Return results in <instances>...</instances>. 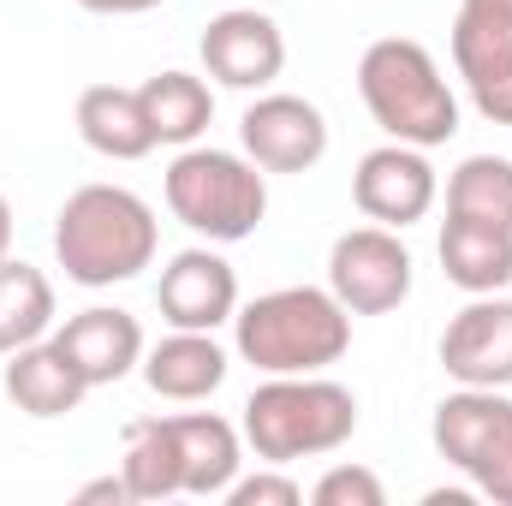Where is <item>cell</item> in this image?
<instances>
[{"instance_id": "cell-1", "label": "cell", "mask_w": 512, "mask_h": 506, "mask_svg": "<svg viewBox=\"0 0 512 506\" xmlns=\"http://www.w3.org/2000/svg\"><path fill=\"white\" fill-rule=\"evenodd\" d=\"M155 245H161L155 209L126 185H78L54 215V256L66 280L90 292L137 280L155 262Z\"/></svg>"}, {"instance_id": "cell-2", "label": "cell", "mask_w": 512, "mask_h": 506, "mask_svg": "<svg viewBox=\"0 0 512 506\" xmlns=\"http://www.w3.org/2000/svg\"><path fill=\"white\" fill-rule=\"evenodd\" d=\"M233 346L262 376H322L352 346V310L328 286H280L239 304Z\"/></svg>"}, {"instance_id": "cell-3", "label": "cell", "mask_w": 512, "mask_h": 506, "mask_svg": "<svg viewBox=\"0 0 512 506\" xmlns=\"http://www.w3.org/2000/svg\"><path fill=\"white\" fill-rule=\"evenodd\" d=\"M358 96L370 120L411 149H441L459 131V96L441 78L435 54L411 36H382L358 60Z\"/></svg>"}, {"instance_id": "cell-4", "label": "cell", "mask_w": 512, "mask_h": 506, "mask_svg": "<svg viewBox=\"0 0 512 506\" xmlns=\"http://www.w3.org/2000/svg\"><path fill=\"white\" fill-rule=\"evenodd\" d=\"M358 435L352 387L328 376H268L245 399V441L262 465H298L340 453Z\"/></svg>"}, {"instance_id": "cell-5", "label": "cell", "mask_w": 512, "mask_h": 506, "mask_svg": "<svg viewBox=\"0 0 512 506\" xmlns=\"http://www.w3.org/2000/svg\"><path fill=\"white\" fill-rule=\"evenodd\" d=\"M167 209L179 227H191L209 245H239L251 239L268 215V173L251 155L215 149V143H185L161 179Z\"/></svg>"}, {"instance_id": "cell-6", "label": "cell", "mask_w": 512, "mask_h": 506, "mask_svg": "<svg viewBox=\"0 0 512 506\" xmlns=\"http://www.w3.org/2000/svg\"><path fill=\"white\" fill-rule=\"evenodd\" d=\"M435 453L495 506H512V399L507 387H459L435 405Z\"/></svg>"}, {"instance_id": "cell-7", "label": "cell", "mask_w": 512, "mask_h": 506, "mask_svg": "<svg viewBox=\"0 0 512 506\" xmlns=\"http://www.w3.org/2000/svg\"><path fill=\"white\" fill-rule=\"evenodd\" d=\"M328 292L352 316H387L411 298V251L393 227H352L328 251Z\"/></svg>"}, {"instance_id": "cell-8", "label": "cell", "mask_w": 512, "mask_h": 506, "mask_svg": "<svg viewBox=\"0 0 512 506\" xmlns=\"http://www.w3.org/2000/svg\"><path fill=\"white\" fill-rule=\"evenodd\" d=\"M453 66L483 120L512 126V0H459Z\"/></svg>"}, {"instance_id": "cell-9", "label": "cell", "mask_w": 512, "mask_h": 506, "mask_svg": "<svg viewBox=\"0 0 512 506\" xmlns=\"http://www.w3.org/2000/svg\"><path fill=\"white\" fill-rule=\"evenodd\" d=\"M197 54L221 90H268L286 72V36L256 6H227L221 18H209Z\"/></svg>"}, {"instance_id": "cell-10", "label": "cell", "mask_w": 512, "mask_h": 506, "mask_svg": "<svg viewBox=\"0 0 512 506\" xmlns=\"http://www.w3.org/2000/svg\"><path fill=\"white\" fill-rule=\"evenodd\" d=\"M435 167H429V149H411V143H393L370 149L352 173V203L364 209V221L405 233L411 221H423L435 209Z\"/></svg>"}, {"instance_id": "cell-11", "label": "cell", "mask_w": 512, "mask_h": 506, "mask_svg": "<svg viewBox=\"0 0 512 506\" xmlns=\"http://www.w3.org/2000/svg\"><path fill=\"white\" fill-rule=\"evenodd\" d=\"M239 143H245V155L262 173H310L328 155V120H322L316 102L268 90V96H256L251 108H245Z\"/></svg>"}, {"instance_id": "cell-12", "label": "cell", "mask_w": 512, "mask_h": 506, "mask_svg": "<svg viewBox=\"0 0 512 506\" xmlns=\"http://www.w3.org/2000/svg\"><path fill=\"white\" fill-rule=\"evenodd\" d=\"M155 304H161V322L167 328H197V334H215L221 322L239 316V268L209 245H191L161 268V286H155Z\"/></svg>"}, {"instance_id": "cell-13", "label": "cell", "mask_w": 512, "mask_h": 506, "mask_svg": "<svg viewBox=\"0 0 512 506\" xmlns=\"http://www.w3.org/2000/svg\"><path fill=\"white\" fill-rule=\"evenodd\" d=\"M441 370L459 387H512V298L477 292L441 334Z\"/></svg>"}, {"instance_id": "cell-14", "label": "cell", "mask_w": 512, "mask_h": 506, "mask_svg": "<svg viewBox=\"0 0 512 506\" xmlns=\"http://www.w3.org/2000/svg\"><path fill=\"white\" fill-rule=\"evenodd\" d=\"M54 346L72 358V370L90 381V387H114L126 381L137 364H143V328L131 310H114V304H90L78 316H66L54 328Z\"/></svg>"}, {"instance_id": "cell-15", "label": "cell", "mask_w": 512, "mask_h": 506, "mask_svg": "<svg viewBox=\"0 0 512 506\" xmlns=\"http://www.w3.org/2000/svg\"><path fill=\"white\" fill-rule=\"evenodd\" d=\"M6 399L24 411V417H66V411H78L84 405V393H90V381L72 370V358L54 346V334L48 340H30V346H18V352H6Z\"/></svg>"}, {"instance_id": "cell-16", "label": "cell", "mask_w": 512, "mask_h": 506, "mask_svg": "<svg viewBox=\"0 0 512 506\" xmlns=\"http://www.w3.org/2000/svg\"><path fill=\"white\" fill-rule=\"evenodd\" d=\"M137 370H143V381H149V393L191 405V399H209V393L227 381V352H221V340H215V334L173 328L161 346H149V352H143V364H137Z\"/></svg>"}, {"instance_id": "cell-17", "label": "cell", "mask_w": 512, "mask_h": 506, "mask_svg": "<svg viewBox=\"0 0 512 506\" xmlns=\"http://www.w3.org/2000/svg\"><path fill=\"white\" fill-rule=\"evenodd\" d=\"M441 274L459 286V292H507L512 286V233L507 227H477V221H459L447 215L441 221Z\"/></svg>"}, {"instance_id": "cell-18", "label": "cell", "mask_w": 512, "mask_h": 506, "mask_svg": "<svg viewBox=\"0 0 512 506\" xmlns=\"http://www.w3.org/2000/svg\"><path fill=\"white\" fill-rule=\"evenodd\" d=\"M173 441H179V465H185V495H227L233 477H239V459H245V441L227 417L215 411H191V417H173Z\"/></svg>"}, {"instance_id": "cell-19", "label": "cell", "mask_w": 512, "mask_h": 506, "mask_svg": "<svg viewBox=\"0 0 512 506\" xmlns=\"http://www.w3.org/2000/svg\"><path fill=\"white\" fill-rule=\"evenodd\" d=\"M78 137L108 161H143L155 149V131L143 120L137 90H120V84H90L78 96Z\"/></svg>"}, {"instance_id": "cell-20", "label": "cell", "mask_w": 512, "mask_h": 506, "mask_svg": "<svg viewBox=\"0 0 512 506\" xmlns=\"http://www.w3.org/2000/svg\"><path fill=\"white\" fill-rule=\"evenodd\" d=\"M137 102H143L155 143H173V149L197 143L215 120V90L197 72H155L149 84H137Z\"/></svg>"}, {"instance_id": "cell-21", "label": "cell", "mask_w": 512, "mask_h": 506, "mask_svg": "<svg viewBox=\"0 0 512 506\" xmlns=\"http://www.w3.org/2000/svg\"><path fill=\"white\" fill-rule=\"evenodd\" d=\"M120 477H126L131 501H173V495H185V465H179L173 417H137V423H126Z\"/></svg>"}, {"instance_id": "cell-22", "label": "cell", "mask_w": 512, "mask_h": 506, "mask_svg": "<svg viewBox=\"0 0 512 506\" xmlns=\"http://www.w3.org/2000/svg\"><path fill=\"white\" fill-rule=\"evenodd\" d=\"M54 328V286L42 268L30 262H0V358L30 346V340H48Z\"/></svg>"}, {"instance_id": "cell-23", "label": "cell", "mask_w": 512, "mask_h": 506, "mask_svg": "<svg viewBox=\"0 0 512 506\" xmlns=\"http://www.w3.org/2000/svg\"><path fill=\"white\" fill-rule=\"evenodd\" d=\"M447 215L512 233V161L507 155H465L447 179Z\"/></svg>"}, {"instance_id": "cell-24", "label": "cell", "mask_w": 512, "mask_h": 506, "mask_svg": "<svg viewBox=\"0 0 512 506\" xmlns=\"http://www.w3.org/2000/svg\"><path fill=\"white\" fill-rule=\"evenodd\" d=\"M310 501L316 506H387V489H382V477L364 471V465H334L310 489Z\"/></svg>"}, {"instance_id": "cell-25", "label": "cell", "mask_w": 512, "mask_h": 506, "mask_svg": "<svg viewBox=\"0 0 512 506\" xmlns=\"http://www.w3.org/2000/svg\"><path fill=\"white\" fill-rule=\"evenodd\" d=\"M227 501H233V506H298V501H304V489H298L292 477H274V471H256V477H233V489H227Z\"/></svg>"}, {"instance_id": "cell-26", "label": "cell", "mask_w": 512, "mask_h": 506, "mask_svg": "<svg viewBox=\"0 0 512 506\" xmlns=\"http://www.w3.org/2000/svg\"><path fill=\"white\" fill-rule=\"evenodd\" d=\"M84 12H102V18H137V12H155L167 0H78Z\"/></svg>"}, {"instance_id": "cell-27", "label": "cell", "mask_w": 512, "mask_h": 506, "mask_svg": "<svg viewBox=\"0 0 512 506\" xmlns=\"http://www.w3.org/2000/svg\"><path fill=\"white\" fill-rule=\"evenodd\" d=\"M78 501L84 506H96V501H131V489H126V477H96V483H84V489H78Z\"/></svg>"}, {"instance_id": "cell-28", "label": "cell", "mask_w": 512, "mask_h": 506, "mask_svg": "<svg viewBox=\"0 0 512 506\" xmlns=\"http://www.w3.org/2000/svg\"><path fill=\"white\" fill-rule=\"evenodd\" d=\"M12 251V203H6V191H0V262Z\"/></svg>"}, {"instance_id": "cell-29", "label": "cell", "mask_w": 512, "mask_h": 506, "mask_svg": "<svg viewBox=\"0 0 512 506\" xmlns=\"http://www.w3.org/2000/svg\"><path fill=\"white\" fill-rule=\"evenodd\" d=\"M227 6H245V0H227Z\"/></svg>"}]
</instances>
